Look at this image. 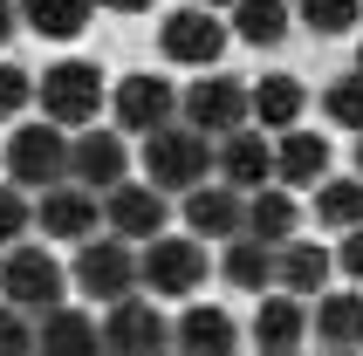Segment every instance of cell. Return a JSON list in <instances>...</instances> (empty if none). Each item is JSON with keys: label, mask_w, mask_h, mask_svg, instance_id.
<instances>
[{"label": "cell", "mask_w": 363, "mask_h": 356, "mask_svg": "<svg viewBox=\"0 0 363 356\" xmlns=\"http://www.w3.org/2000/svg\"><path fill=\"white\" fill-rule=\"evenodd\" d=\"M35 103H41L48 123L82 130V123H96V110L110 103V76H103L96 62H82V55H62V62H48L35 76Z\"/></svg>", "instance_id": "obj_1"}, {"label": "cell", "mask_w": 363, "mask_h": 356, "mask_svg": "<svg viewBox=\"0 0 363 356\" xmlns=\"http://www.w3.org/2000/svg\"><path fill=\"white\" fill-rule=\"evenodd\" d=\"M144 178H151L158 192H192V185H206V178H213V138L192 130L185 117H172L164 130L144 138Z\"/></svg>", "instance_id": "obj_2"}, {"label": "cell", "mask_w": 363, "mask_h": 356, "mask_svg": "<svg viewBox=\"0 0 363 356\" xmlns=\"http://www.w3.org/2000/svg\"><path fill=\"white\" fill-rule=\"evenodd\" d=\"M206 274H213V254H206L199 233H151L138 247V281L164 301H185Z\"/></svg>", "instance_id": "obj_3"}, {"label": "cell", "mask_w": 363, "mask_h": 356, "mask_svg": "<svg viewBox=\"0 0 363 356\" xmlns=\"http://www.w3.org/2000/svg\"><path fill=\"white\" fill-rule=\"evenodd\" d=\"M0 301H14V308H28V316L62 308V301H69V274H62V260L14 240V247L0 254Z\"/></svg>", "instance_id": "obj_4"}, {"label": "cell", "mask_w": 363, "mask_h": 356, "mask_svg": "<svg viewBox=\"0 0 363 356\" xmlns=\"http://www.w3.org/2000/svg\"><path fill=\"white\" fill-rule=\"evenodd\" d=\"M226 41H233V28H226L206 0L172 7V14L158 21V55L172 62V69H213V62L226 55Z\"/></svg>", "instance_id": "obj_5"}, {"label": "cell", "mask_w": 363, "mask_h": 356, "mask_svg": "<svg viewBox=\"0 0 363 356\" xmlns=\"http://www.w3.org/2000/svg\"><path fill=\"white\" fill-rule=\"evenodd\" d=\"M76 288L89 301H123L130 288H144L138 281V240H123V233L76 240Z\"/></svg>", "instance_id": "obj_6"}, {"label": "cell", "mask_w": 363, "mask_h": 356, "mask_svg": "<svg viewBox=\"0 0 363 356\" xmlns=\"http://www.w3.org/2000/svg\"><path fill=\"white\" fill-rule=\"evenodd\" d=\"M0 165H7V178H14L21 192H48V185H62L69 178V138H62V123H21L14 138H7V151H0Z\"/></svg>", "instance_id": "obj_7"}, {"label": "cell", "mask_w": 363, "mask_h": 356, "mask_svg": "<svg viewBox=\"0 0 363 356\" xmlns=\"http://www.w3.org/2000/svg\"><path fill=\"white\" fill-rule=\"evenodd\" d=\"M110 110H117V130L123 138H151L179 117V82L158 76V69H130V76L110 89Z\"/></svg>", "instance_id": "obj_8"}, {"label": "cell", "mask_w": 363, "mask_h": 356, "mask_svg": "<svg viewBox=\"0 0 363 356\" xmlns=\"http://www.w3.org/2000/svg\"><path fill=\"white\" fill-rule=\"evenodd\" d=\"M179 117L192 123V130H206V138L240 130V123H247V82H240V76H213V69H206L199 82H185Z\"/></svg>", "instance_id": "obj_9"}, {"label": "cell", "mask_w": 363, "mask_h": 356, "mask_svg": "<svg viewBox=\"0 0 363 356\" xmlns=\"http://www.w3.org/2000/svg\"><path fill=\"white\" fill-rule=\"evenodd\" d=\"M164 219H172V192H158L151 178L144 185H130V178H117L110 192H103V226L110 233H123V240H151V233H164Z\"/></svg>", "instance_id": "obj_10"}, {"label": "cell", "mask_w": 363, "mask_h": 356, "mask_svg": "<svg viewBox=\"0 0 363 356\" xmlns=\"http://www.w3.org/2000/svg\"><path fill=\"white\" fill-rule=\"evenodd\" d=\"M35 226L48 240H62V247H76V240H89L103 226V199L89 192V185H76V178H62V185H48L35 206Z\"/></svg>", "instance_id": "obj_11"}, {"label": "cell", "mask_w": 363, "mask_h": 356, "mask_svg": "<svg viewBox=\"0 0 363 356\" xmlns=\"http://www.w3.org/2000/svg\"><path fill=\"white\" fill-rule=\"evenodd\" d=\"M69 178L89 185V192H110L117 178H130V151H123V130H89L69 144Z\"/></svg>", "instance_id": "obj_12"}, {"label": "cell", "mask_w": 363, "mask_h": 356, "mask_svg": "<svg viewBox=\"0 0 363 356\" xmlns=\"http://www.w3.org/2000/svg\"><path fill=\"white\" fill-rule=\"evenodd\" d=\"M213 172L226 178V185H240V192H254V185H267L274 178V138H261V130H226V138H213Z\"/></svg>", "instance_id": "obj_13"}, {"label": "cell", "mask_w": 363, "mask_h": 356, "mask_svg": "<svg viewBox=\"0 0 363 356\" xmlns=\"http://www.w3.org/2000/svg\"><path fill=\"white\" fill-rule=\"evenodd\" d=\"M240 219H247V192L240 185H213V178H206V185H192V192H185V233H199V240H233L240 233Z\"/></svg>", "instance_id": "obj_14"}, {"label": "cell", "mask_w": 363, "mask_h": 356, "mask_svg": "<svg viewBox=\"0 0 363 356\" xmlns=\"http://www.w3.org/2000/svg\"><path fill=\"white\" fill-rule=\"evenodd\" d=\"M172 343V322L151 308V301H110V322H103V350H117V356H151Z\"/></svg>", "instance_id": "obj_15"}, {"label": "cell", "mask_w": 363, "mask_h": 356, "mask_svg": "<svg viewBox=\"0 0 363 356\" xmlns=\"http://www.w3.org/2000/svg\"><path fill=\"white\" fill-rule=\"evenodd\" d=\"M329 274H336V254L329 247H315V240H281L274 247V288H288V295H302V301H315L329 288Z\"/></svg>", "instance_id": "obj_16"}, {"label": "cell", "mask_w": 363, "mask_h": 356, "mask_svg": "<svg viewBox=\"0 0 363 356\" xmlns=\"http://www.w3.org/2000/svg\"><path fill=\"white\" fill-rule=\"evenodd\" d=\"M274 178L295 185V192H308L315 178H329V138L323 130H302V123L274 130Z\"/></svg>", "instance_id": "obj_17"}, {"label": "cell", "mask_w": 363, "mask_h": 356, "mask_svg": "<svg viewBox=\"0 0 363 356\" xmlns=\"http://www.w3.org/2000/svg\"><path fill=\"white\" fill-rule=\"evenodd\" d=\"M302 110H308V89L288 76V69L247 82V123H261V130H288V123H302Z\"/></svg>", "instance_id": "obj_18"}, {"label": "cell", "mask_w": 363, "mask_h": 356, "mask_svg": "<svg viewBox=\"0 0 363 356\" xmlns=\"http://www.w3.org/2000/svg\"><path fill=\"white\" fill-rule=\"evenodd\" d=\"M295 226H302V213H295V185L267 178V185H254V192H247V219H240V233L267 240V247H281V240H295Z\"/></svg>", "instance_id": "obj_19"}, {"label": "cell", "mask_w": 363, "mask_h": 356, "mask_svg": "<svg viewBox=\"0 0 363 356\" xmlns=\"http://www.w3.org/2000/svg\"><path fill=\"white\" fill-rule=\"evenodd\" d=\"M172 343L185 356H233L240 350V322L226 316V308H213V301H199V308H185L172 322Z\"/></svg>", "instance_id": "obj_20"}, {"label": "cell", "mask_w": 363, "mask_h": 356, "mask_svg": "<svg viewBox=\"0 0 363 356\" xmlns=\"http://www.w3.org/2000/svg\"><path fill=\"white\" fill-rule=\"evenodd\" d=\"M302 336H308L302 295H288V288H261V308H254V343L281 356V350H295Z\"/></svg>", "instance_id": "obj_21"}, {"label": "cell", "mask_w": 363, "mask_h": 356, "mask_svg": "<svg viewBox=\"0 0 363 356\" xmlns=\"http://www.w3.org/2000/svg\"><path fill=\"white\" fill-rule=\"evenodd\" d=\"M220 281L226 288H240V295H261V288H274V247L254 233H233L220 254Z\"/></svg>", "instance_id": "obj_22"}, {"label": "cell", "mask_w": 363, "mask_h": 356, "mask_svg": "<svg viewBox=\"0 0 363 356\" xmlns=\"http://www.w3.org/2000/svg\"><path fill=\"white\" fill-rule=\"evenodd\" d=\"M35 350H55V356H89V350H103V329L82 308H48V316H35Z\"/></svg>", "instance_id": "obj_23"}, {"label": "cell", "mask_w": 363, "mask_h": 356, "mask_svg": "<svg viewBox=\"0 0 363 356\" xmlns=\"http://www.w3.org/2000/svg\"><path fill=\"white\" fill-rule=\"evenodd\" d=\"M14 7H21V28L41 41H76L96 14V0H14Z\"/></svg>", "instance_id": "obj_24"}, {"label": "cell", "mask_w": 363, "mask_h": 356, "mask_svg": "<svg viewBox=\"0 0 363 356\" xmlns=\"http://www.w3.org/2000/svg\"><path fill=\"white\" fill-rule=\"evenodd\" d=\"M247 48H281L288 28H295V7L288 0H233V21H226Z\"/></svg>", "instance_id": "obj_25"}, {"label": "cell", "mask_w": 363, "mask_h": 356, "mask_svg": "<svg viewBox=\"0 0 363 356\" xmlns=\"http://www.w3.org/2000/svg\"><path fill=\"white\" fill-rule=\"evenodd\" d=\"M315 336L329 343V350H363V295L357 288H343V295H315Z\"/></svg>", "instance_id": "obj_26"}, {"label": "cell", "mask_w": 363, "mask_h": 356, "mask_svg": "<svg viewBox=\"0 0 363 356\" xmlns=\"http://www.w3.org/2000/svg\"><path fill=\"white\" fill-rule=\"evenodd\" d=\"M315 219L336 226V233L357 226V219H363V172L357 178H315Z\"/></svg>", "instance_id": "obj_27"}, {"label": "cell", "mask_w": 363, "mask_h": 356, "mask_svg": "<svg viewBox=\"0 0 363 356\" xmlns=\"http://www.w3.org/2000/svg\"><path fill=\"white\" fill-rule=\"evenodd\" d=\"M295 21L308 35H350L363 21V0H295Z\"/></svg>", "instance_id": "obj_28"}, {"label": "cell", "mask_w": 363, "mask_h": 356, "mask_svg": "<svg viewBox=\"0 0 363 356\" xmlns=\"http://www.w3.org/2000/svg\"><path fill=\"white\" fill-rule=\"evenodd\" d=\"M323 117L336 123V130H350V138L363 130V76H357V69H350V76H336V82L323 89Z\"/></svg>", "instance_id": "obj_29"}, {"label": "cell", "mask_w": 363, "mask_h": 356, "mask_svg": "<svg viewBox=\"0 0 363 356\" xmlns=\"http://www.w3.org/2000/svg\"><path fill=\"white\" fill-rule=\"evenodd\" d=\"M28 219H35V206H28V192H21L14 178H0V247H14V240L28 233Z\"/></svg>", "instance_id": "obj_30"}, {"label": "cell", "mask_w": 363, "mask_h": 356, "mask_svg": "<svg viewBox=\"0 0 363 356\" xmlns=\"http://www.w3.org/2000/svg\"><path fill=\"white\" fill-rule=\"evenodd\" d=\"M28 103H35V76L21 62H0V123H14Z\"/></svg>", "instance_id": "obj_31"}, {"label": "cell", "mask_w": 363, "mask_h": 356, "mask_svg": "<svg viewBox=\"0 0 363 356\" xmlns=\"http://www.w3.org/2000/svg\"><path fill=\"white\" fill-rule=\"evenodd\" d=\"M0 350H35V322L14 301H0Z\"/></svg>", "instance_id": "obj_32"}, {"label": "cell", "mask_w": 363, "mask_h": 356, "mask_svg": "<svg viewBox=\"0 0 363 356\" xmlns=\"http://www.w3.org/2000/svg\"><path fill=\"white\" fill-rule=\"evenodd\" d=\"M336 267H343L350 281H363V219H357V226H343V247H336Z\"/></svg>", "instance_id": "obj_33"}, {"label": "cell", "mask_w": 363, "mask_h": 356, "mask_svg": "<svg viewBox=\"0 0 363 356\" xmlns=\"http://www.w3.org/2000/svg\"><path fill=\"white\" fill-rule=\"evenodd\" d=\"M14 28H21V7H14V0H0V48L14 41Z\"/></svg>", "instance_id": "obj_34"}, {"label": "cell", "mask_w": 363, "mask_h": 356, "mask_svg": "<svg viewBox=\"0 0 363 356\" xmlns=\"http://www.w3.org/2000/svg\"><path fill=\"white\" fill-rule=\"evenodd\" d=\"M96 7H110V14H144V7H158V0H96Z\"/></svg>", "instance_id": "obj_35"}, {"label": "cell", "mask_w": 363, "mask_h": 356, "mask_svg": "<svg viewBox=\"0 0 363 356\" xmlns=\"http://www.w3.org/2000/svg\"><path fill=\"white\" fill-rule=\"evenodd\" d=\"M357 172H363V130H357Z\"/></svg>", "instance_id": "obj_36"}, {"label": "cell", "mask_w": 363, "mask_h": 356, "mask_svg": "<svg viewBox=\"0 0 363 356\" xmlns=\"http://www.w3.org/2000/svg\"><path fill=\"white\" fill-rule=\"evenodd\" d=\"M357 76H363V41H357Z\"/></svg>", "instance_id": "obj_37"}, {"label": "cell", "mask_w": 363, "mask_h": 356, "mask_svg": "<svg viewBox=\"0 0 363 356\" xmlns=\"http://www.w3.org/2000/svg\"><path fill=\"white\" fill-rule=\"evenodd\" d=\"M206 7H233V0H206Z\"/></svg>", "instance_id": "obj_38"}]
</instances>
